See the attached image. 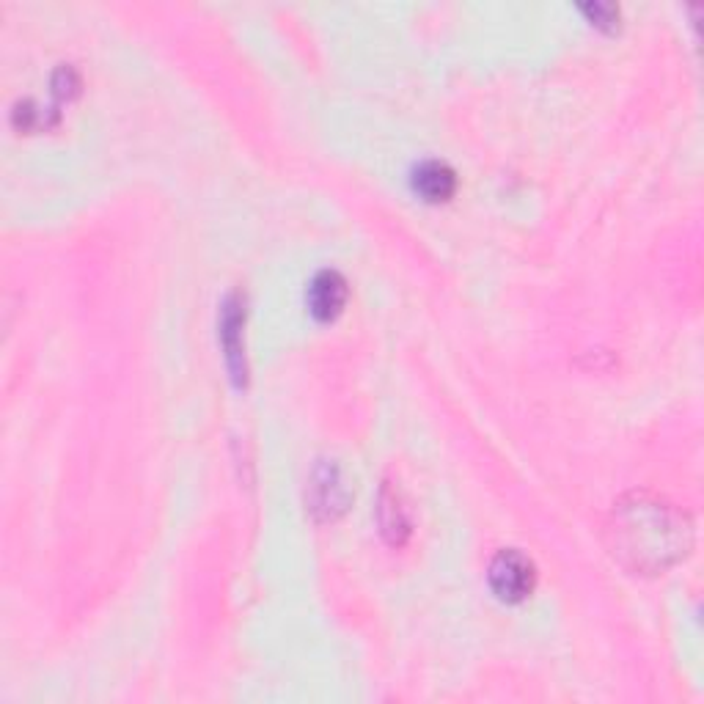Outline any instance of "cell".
Instances as JSON below:
<instances>
[{"instance_id":"3","label":"cell","mask_w":704,"mask_h":704,"mask_svg":"<svg viewBox=\"0 0 704 704\" xmlns=\"http://www.w3.org/2000/svg\"><path fill=\"white\" fill-rule=\"evenodd\" d=\"M308 303H311L314 317L319 319L339 317L341 308H344V303H347V281H344V275L336 273V270H322V273L311 281V289H308Z\"/></svg>"},{"instance_id":"2","label":"cell","mask_w":704,"mask_h":704,"mask_svg":"<svg viewBox=\"0 0 704 704\" xmlns=\"http://www.w3.org/2000/svg\"><path fill=\"white\" fill-rule=\"evenodd\" d=\"M537 570L520 550H501L490 564V586L506 603H520L534 592Z\"/></svg>"},{"instance_id":"7","label":"cell","mask_w":704,"mask_h":704,"mask_svg":"<svg viewBox=\"0 0 704 704\" xmlns=\"http://www.w3.org/2000/svg\"><path fill=\"white\" fill-rule=\"evenodd\" d=\"M380 520H383V531L391 537V542H402L410 531L405 506L396 501V493L391 495L388 487L383 490V501H380Z\"/></svg>"},{"instance_id":"1","label":"cell","mask_w":704,"mask_h":704,"mask_svg":"<svg viewBox=\"0 0 704 704\" xmlns=\"http://www.w3.org/2000/svg\"><path fill=\"white\" fill-rule=\"evenodd\" d=\"M608 534L616 559L638 572H663L693 545L688 515L649 493L622 498L614 506Z\"/></svg>"},{"instance_id":"4","label":"cell","mask_w":704,"mask_h":704,"mask_svg":"<svg viewBox=\"0 0 704 704\" xmlns=\"http://www.w3.org/2000/svg\"><path fill=\"white\" fill-rule=\"evenodd\" d=\"M416 190L427 201H446L457 190V176L446 163L429 160L416 171Z\"/></svg>"},{"instance_id":"6","label":"cell","mask_w":704,"mask_h":704,"mask_svg":"<svg viewBox=\"0 0 704 704\" xmlns=\"http://www.w3.org/2000/svg\"><path fill=\"white\" fill-rule=\"evenodd\" d=\"M314 490H319L317 506H314V509H322L325 515L333 517V512H341L344 504H347V490H344L339 471H336L333 465H330V468H322V471L317 473Z\"/></svg>"},{"instance_id":"8","label":"cell","mask_w":704,"mask_h":704,"mask_svg":"<svg viewBox=\"0 0 704 704\" xmlns=\"http://www.w3.org/2000/svg\"><path fill=\"white\" fill-rule=\"evenodd\" d=\"M586 11H589L592 17H597V20H614V17H616L614 6H600V3H594V6H586Z\"/></svg>"},{"instance_id":"5","label":"cell","mask_w":704,"mask_h":704,"mask_svg":"<svg viewBox=\"0 0 704 704\" xmlns=\"http://www.w3.org/2000/svg\"><path fill=\"white\" fill-rule=\"evenodd\" d=\"M240 328H242V314H240V306H237V300H231L229 306H226V317H223V341H226V355H229V363H231V372H234V377L240 380H245V355H242V344H240Z\"/></svg>"}]
</instances>
